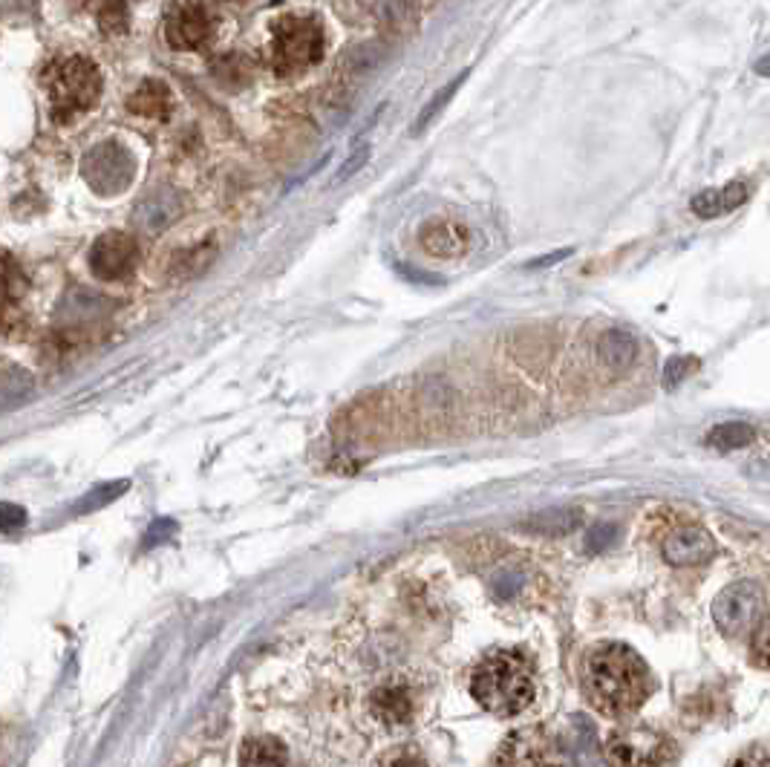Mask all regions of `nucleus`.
Instances as JSON below:
<instances>
[{
	"instance_id": "34",
	"label": "nucleus",
	"mask_w": 770,
	"mask_h": 767,
	"mask_svg": "<svg viewBox=\"0 0 770 767\" xmlns=\"http://www.w3.org/2000/svg\"><path fill=\"white\" fill-rule=\"evenodd\" d=\"M387 767H428V765H424L422 759H415V756H410V753H404V756H396V759L390 761V765H387Z\"/></svg>"
},
{
	"instance_id": "9",
	"label": "nucleus",
	"mask_w": 770,
	"mask_h": 767,
	"mask_svg": "<svg viewBox=\"0 0 770 767\" xmlns=\"http://www.w3.org/2000/svg\"><path fill=\"white\" fill-rule=\"evenodd\" d=\"M212 38V12L203 3H179L165 18V41L174 50H199Z\"/></svg>"
},
{
	"instance_id": "10",
	"label": "nucleus",
	"mask_w": 770,
	"mask_h": 767,
	"mask_svg": "<svg viewBox=\"0 0 770 767\" xmlns=\"http://www.w3.org/2000/svg\"><path fill=\"white\" fill-rule=\"evenodd\" d=\"M419 246L437 260H459L471 252L473 232L456 219L433 217L419 228Z\"/></svg>"
},
{
	"instance_id": "2",
	"label": "nucleus",
	"mask_w": 770,
	"mask_h": 767,
	"mask_svg": "<svg viewBox=\"0 0 770 767\" xmlns=\"http://www.w3.org/2000/svg\"><path fill=\"white\" fill-rule=\"evenodd\" d=\"M534 666L516 650H496L476 664L471 695L491 716L514 718L534 702Z\"/></svg>"
},
{
	"instance_id": "17",
	"label": "nucleus",
	"mask_w": 770,
	"mask_h": 767,
	"mask_svg": "<svg viewBox=\"0 0 770 767\" xmlns=\"http://www.w3.org/2000/svg\"><path fill=\"white\" fill-rule=\"evenodd\" d=\"M179 211H182L179 196H176L171 188H160V191H153L145 203L136 208V225H142L147 234H160L162 228H167V225L179 217Z\"/></svg>"
},
{
	"instance_id": "23",
	"label": "nucleus",
	"mask_w": 770,
	"mask_h": 767,
	"mask_svg": "<svg viewBox=\"0 0 770 767\" xmlns=\"http://www.w3.org/2000/svg\"><path fill=\"white\" fill-rule=\"evenodd\" d=\"M99 30L110 38L124 35V32L131 30V9L122 7V3H110V7H104L102 12H99Z\"/></svg>"
},
{
	"instance_id": "13",
	"label": "nucleus",
	"mask_w": 770,
	"mask_h": 767,
	"mask_svg": "<svg viewBox=\"0 0 770 767\" xmlns=\"http://www.w3.org/2000/svg\"><path fill=\"white\" fill-rule=\"evenodd\" d=\"M712 554V540L705 529L698 525H687V529H676L664 540V558L676 565H696L705 563Z\"/></svg>"
},
{
	"instance_id": "24",
	"label": "nucleus",
	"mask_w": 770,
	"mask_h": 767,
	"mask_svg": "<svg viewBox=\"0 0 770 767\" xmlns=\"http://www.w3.org/2000/svg\"><path fill=\"white\" fill-rule=\"evenodd\" d=\"M465 75H468V73H462V75H459V79H453L451 84H448V88H442V90H439L437 95H433V102H430L428 108L422 110V116H419V122H415V133H419V131H424V127H428V124L433 122V119H437V113H439V110H442L444 104L451 102V99H453V93H456V90L462 88V81H465Z\"/></svg>"
},
{
	"instance_id": "5",
	"label": "nucleus",
	"mask_w": 770,
	"mask_h": 767,
	"mask_svg": "<svg viewBox=\"0 0 770 767\" xmlns=\"http://www.w3.org/2000/svg\"><path fill=\"white\" fill-rule=\"evenodd\" d=\"M606 759L612 767H673L676 745L647 724L620 722L606 736Z\"/></svg>"
},
{
	"instance_id": "8",
	"label": "nucleus",
	"mask_w": 770,
	"mask_h": 767,
	"mask_svg": "<svg viewBox=\"0 0 770 767\" xmlns=\"http://www.w3.org/2000/svg\"><path fill=\"white\" fill-rule=\"evenodd\" d=\"M138 266V243L127 232H107L90 248V268L102 280H127Z\"/></svg>"
},
{
	"instance_id": "6",
	"label": "nucleus",
	"mask_w": 770,
	"mask_h": 767,
	"mask_svg": "<svg viewBox=\"0 0 770 767\" xmlns=\"http://www.w3.org/2000/svg\"><path fill=\"white\" fill-rule=\"evenodd\" d=\"M81 176L95 194L116 196L127 191L136 180V156L122 142L110 139L84 153L81 160Z\"/></svg>"
},
{
	"instance_id": "33",
	"label": "nucleus",
	"mask_w": 770,
	"mask_h": 767,
	"mask_svg": "<svg viewBox=\"0 0 770 767\" xmlns=\"http://www.w3.org/2000/svg\"><path fill=\"white\" fill-rule=\"evenodd\" d=\"M568 254H572V248H563V252H552V254H548V257H543V260H531V263H528V268H545V266H552V263L566 260Z\"/></svg>"
},
{
	"instance_id": "30",
	"label": "nucleus",
	"mask_w": 770,
	"mask_h": 767,
	"mask_svg": "<svg viewBox=\"0 0 770 767\" xmlns=\"http://www.w3.org/2000/svg\"><path fill=\"white\" fill-rule=\"evenodd\" d=\"M730 767H770V747H750Z\"/></svg>"
},
{
	"instance_id": "27",
	"label": "nucleus",
	"mask_w": 770,
	"mask_h": 767,
	"mask_svg": "<svg viewBox=\"0 0 770 767\" xmlns=\"http://www.w3.org/2000/svg\"><path fill=\"white\" fill-rule=\"evenodd\" d=\"M753 655H756V661H759V666L770 669V615H764L762 621L756 623Z\"/></svg>"
},
{
	"instance_id": "28",
	"label": "nucleus",
	"mask_w": 770,
	"mask_h": 767,
	"mask_svg": "<svg viewBox=\"0 0 770 767\" xmlns=\"http://www.w3.org/2000/svg\"><path fill=\"white\" fill-rule=\"evenodd\" d=\"M618 540V529L615 525H595V529L589 531V536H586V549L589 551H606L612 543Z\"/></svg>"
},
{
	"instance_id": "22",
	"label": "nucleus",
	"mask_w": 770,
	"mask_h": 767,
	"mask_svg": "<svg viewBox=\"0 0 770 767\" xmlns=\"http://www.w3.org/2000/svg\"><path fill=\"white\" fill-rule=\"evenodd\" d=\"M756 439V430L750 425H741V421H730V425H719L707 433V444L719 450H736L748 448Z\"/></svg>"
},
{
	"instance_id": "15",
	"label": "nucleus",
	"mask_w": 770,
	"mask_h": 767,
	"mask_svg": "<svg viewBox=\"0 0 770 767\" xmlns=\"http://www.w3.org/2000/svg\"><path fill=\"white\" fill-rule=\"evenodd\" d=\"M370 713L387 727H401L413 718V695L401 684H384L370 698Z\"/></svg>"
},
{
	"instance_id": "21",
	"label": "nucleus",
	"mask_w": 770,
	"mask_h": 767,
	"mask_svg": "<svg viewBox=\"0 0 770 767\" xmlns=\"http://www.w3.org/2000/svg\"><path fill=\"white\" fill-rule=\"evenodd\" d=\"M32 392V376L23 369H3L0 372V413L12 410V407L23 405Z\"/></svg>"
},
{
	"instance_id": "32",
	"label": "nucleus",
	"mask_w": 770,
	"mask_h": 767,
	"mask_svg": "<svg viewBox=\"0 0 770 767\" xmlns=\"http://www.w3.org/2000/svg\"><path fill=\"white\" fill-rule=\"evenodd\" d=\"M176 529V525H174V522H153V525H151V534H147L145 536V549H153V545H156V543H160V540H167V536H171V531H174Z\"/></svg>"
},
{
	"instance_id": "26",
	"label": "nucleus",
	"mask_w": 770,
	"mask_h": 767,
	"mask_svg": "<svg viewBox=\"0 0 770 767\" xmlns=\"http://www.w3.org/2000/svg\"><path fill=\"white\" fill-rule=\"evenodd\" d=\"M696 367H698L696 358H687V355H684V358H669L667 369H664V387H667V390L678 387V384L690 376Z\"/></svg>"
},
{
	"instance_id": "14",
	"label": "nucleus",
	"mask_w": 770,
	"mask_h": 767,
	"mask_svg": "<svg viewBox=\"0 0 770 767\" xmlns=\"http://www.w3.org/2000/svg\"><path fill=\"white\" fill-rule=\"evenodd\" d=\"M750 196V185L748 182H727L721 188H707L701 191L698 196H692V214L705 219H716L721 214H730V211L741 208L748 203Z\"/></svg>"
},
{
	"instance_id": "1",
	"label": "nucleus",
	"mask_w": 770,
	"mask_h": 767,
	"mask_svg": "<svg viewBox=\"0 0 770 767\" xmlns=\"http://www.w3.org/2000/svg\"><path fill=\"white\" fill-rule=\"evenodd\" d=\"M583 689L592 707L606 718H633L655 689L647 661L633 646L600 644L586 655Z\"/></svg>"
},
{
	"instance_id": "11",
	"label": "nucleus",
	"mask_w": 770,
	"mask_h": 767,
	"mask_svg": "<svg viewBox=\"0 0 770 767\" xmlns=\"http://www.w3.org/2000/svg\"><path fill=\"white\" fill-rule=\"evenodd\" d=\"M27 275L9 252L0 248V333H9L21 320L23 300H27Z\"/></svg>"
},
{
	"instance_id": "35",
	"label": "nucleus",
	"mask_w": 770,
	"mask_h": 767,
	"mask_svg": "<svg viewBox=\"0 0 770 767\" xmlns=\"http://www.w3.org/2000/svg\"><path fill=\"white\" fill-rule=\"evenodd\" d=\"M753 70H756V73H759V75H764V79H770V55H764V59L756 61Z\"/></svg>"
},
{
	"instance_id": "19",
	"label": "nucleus",
	"mask_w": 770,
	"mask_h": 767,
	"mask_svg": "<svg viewBox=\"0 0 770 767\" xmlns=\"http://www.w3.org/2000/svg\"><path fill=\"white\" fill-rule=\"evenodd\" d=\"M583 514L577 508H545L523 520V529L531 534H568V531L581 529Z\"/></svg>"
},
{
	"instance_id": "4",
	"label": "nucleus",
	"mask_w": 770,
	"mask_h": 767,
	"mask_svg": "<svg viewBox=\"0 0 770 767\" xmlns=\"http://www.w3.org/2000/svg\"><path fill=\"white\" fill-rule=\"evenodd\" d=\"M327 50V32L312 16H284L271 27V67L280 79H291L320 64Z\"/></svg>"
},
{
	"instance_id": "16",
	"label": "nucleus",
	"mask_w": 770,
	"mask_h": 767,
	"mask_svg": "<svg viewBox=\"0 0 770 767\" xmlns=\"http://www.w3.org/2000/svg\"><path fill=\"white\" fill-rule=\"evenodd\" d=\"M638 338L626 329H609L597 340V361L612 372H626L638 361Z\"/></svg>"
},
{
	"instance_id": "12",
	"label": "nucleus",
	"mask_w": 770,
	"mask_h": 767,
	"mask_svg": "<svg viewBox=\"0 0 770 767\" xmlns=\"http://www.w3.org/2000/svg\"><path fill=\"white\" fill-rule=\"evenodd\" d=\"M545 761H548V745L543 733L534 727L511 733L496 753L500 767H545Z\"/></svg>"
},
{
	"instance_id": "7",
	"label": "nucleus",
	"mask_w": 770,
	"mask_h": 767,
	"mask_svg": "<svg viewBox=\"0 0 770 767\" xmlns=\"http://www.w3.org/2000/svg\"><path fill=\"white\" fill-rule=\"evenodd\" d=\"M759 612H762V589L748 580L727 586L712 603V617L727 635H741L750 630L759 621Z\"/></svg>"
},
{
	"instance_id": "20",
	"label": "nucleus",
	"mask_w": 770,
	"mask_h": 767,
	"mask_svg": "<svg viewBox=\"0 0 770 767\" xmlns=\"http://www.w3.org/2000/svg\"><path fill=\"white\" fill-rule=\"evenodd\" d=\"M289 765V750L277 738L260 736L248 738L240 750V767H286Z\"/></svg>"
},
{
	"instance_id": "29",
	"label": "nucleus",
	"mask_w": 770,
	"mask_h": 767,
	"mask_svg": "<svg viewBox=\"0 0 770 767\" xmlns=\"http://www.w3.org/2000/svg\"><path fill=\"white\" fill-rule=\"evenodd\" d=\"M27 525V511L12 502H0V531H18Z\"/></svg>"
},
{
	"instance_id": "18",
	"label": "nucleus",
	"mask_w": 770,
	"mask_h": 767,
	"mask_svg": "<svg viewBox=\"0 0 770 767\" xmlns=\"http://www.w3.org/2000/svg\"><path fill=\"white\" fill-rule=\"evenodd\" d=\"M127 110L133 116H145V119H167L171 110H174V93L167 88L165 81L147 79L142 81L136 88V93L127 99Z\"/></svg>"
},
{
	"instance_id": "31",
	"label": "nucleus",
	"mask_w": 770,
	"mask_h": 767,
	"mask_svg": "<svg viewBox=\"0 0 770 767\" xmlns=\"http://www.w3.org/2000/svg\"><path fill=\"white\" fill-rule=\"evenodd\" d=\"M367 160H370V147H367V145L358 147V151L352 153V156H349V160H347V165H343L341 171H338V176H335V180H338V182L349 180V176L356 174V171H361L363 162H367Z\"/></svg>"
},
{
	"instance_id": "3",
	"label": "nucleus",
	"mask_w": 770,
	"mask_h": 767,
	"mask_svg": "<svg viewBox=\"0 0 770 767\" xmlns=\"http://www.w3.org/2000/svg\"><path fill=\"white\" fill-rule=\"evenodd\" d=\"M47 99L55 122H73L84 116L102 99V73L84 55H64L55 59L44 73Z\"/></svg>"
},
{
	"instance_id": "25",
	"label": "nucleus",
	"mask_w": 770,
	"mask_h": 767,
	"mask_svg": "<svg viewBox=\"0 0 770 767\" xmlns=\"http://www.w3.org/2000/svg\"><path fill=\"white\" fill-rule=\"evenodd\" d=\"M124 491H127V482H107V485L95 488V491L90 493L88 500L81 502L79 511H95V508L107 505L110 500H116V497H122Z\"/></svg>"
}]
</instances>
